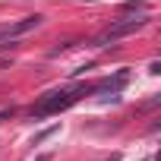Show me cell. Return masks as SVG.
I'll list each match as a JSON object with an SVG mask.
<instances>
[{
    "mask_svg": "<svg viewBox=\"0 0 161 161\" xmlns=\"http://www.w3.org/2000/svg\"><path fill=\"white\" fill-rule=\"evenodd\" d=\"M123 13H142L145 10V0H126V3H120Z\"/></svg>",
    "mask_w": 161,
    "mask_h": 161,
    "instance_id": "obj_4",
    "label": "cell"
},
{
    "mask_svg": "<svg viewBox=\"0 0 161 161\" xmlns=\"http://www.w3.org/2000/svg\"><path fill=\"white\" fill-rule=\"evenodd\" d=\"M54 133H57V123H54V126H47V130H41V133H38V136L32 139V145H41V142H44L47 136H54Z\"/></svg>",
    "mask_w": 161,
    "mask_h": 161,
    "instance_id": "obj_5",
    "label": "cell"
},
{
    "mask_svg": "<svg viewBox=\"0 0 161 161\" xmlns=\"http://www.w3.org/2000/svg\"><path fill=\"white\" fill-rule=\"evenodd\" d=\"M89 92H95V82H92V86H79V89H63V92H47V95L32 108V117L60 114V111H66L69 104H76L82 95H89Z\"/></svg>",
    "mask_w": 161,
    "mask_h": 161,
    "instance_id": "obj_1",
    "label": "cell"
},
{
    "mask_svg": "<svg viewBox=\"0 0 161 161\" xmlns=\"http://www.w3.org/2000/svg\"><path fill=\"white\" fill-rule=\"evenodd\" d=\"M44 22V16H25V19H19V22H10V25H0V38H16V35H25V32H32V29H38Z\"/></svg>",
    "mask_w": 161,
    "mask_h": 161,
    "instance_id": "obj_3",
    "label": "cell"
},
{
    "mask_svg": "<svg viewBox=\"0 0 161 161\" xmlns=\"http://www.w3.org/2000/svg\"><path fill=\"white\" fill-rule=\"evenodd\" d=\"M35 161H51V158H47V155H41V158H35Z\"/></svg>",
    "mask_w": 161,
    "mask_h": 161,
    "instance_id": "obj_6",
    "label": "cell"
},
{
    "mask_svg": "<svg viewBox=\"0 0 161 161\" xmlns=\"http://www.w3.org/2000/svg\"><path fill=\"white\" fill-rule=\"evenodd\" d=\"M145 16H139V19H123V22H114L111 29H104L98 38H95V47H108V44H114V41H120V38H126V35H133V32H139V29H145Z\"/></svg>",
    "mask_w": 161,
    "mask_h": 161,
    "instance_id": "obj_2",
    "label": "cell"
}]
</instances>
